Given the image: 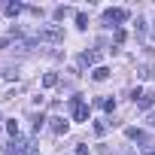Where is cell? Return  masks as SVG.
I'll return each mask as SVG.
<instances>
[{"label":"cell","instance_id":"cell-1","mask_svg":"<svg viewBox=\"0 0 155 155\" xmlns=\"http://www.w3.org/2000/svg\"><path fill=\"white\" fill-rule=\"evenodd\" d=\"M6 155H40V149L25 137H12L9 146H6Z\"/></svg>","mask_w":155,"mask_h":155},{"label":"cell","instance_id":"cell-2","mask_svg":"<svg viewBox=\"0 0 155 155\" xmlns=\"http://www.w3.org/2000/svg\"><path fill=\"white\" fill-rule=\"evenodd\" d=\"M70 110H73V122H85L88 119V104L82 101V94L70 97Z\"/></svg>","mask_w":155,"mask_h":155},{"label":"cell","instance_id":"cell-3","mask_svg":"<svg viewBox=\"0 0 155 155\" xmlns=\"http://www.w3.org/2000/svg\"><path fill=\"white\" fill-rule=\"evenodd\" d=\"M37 37L46 40V43H61V40H64V31H61L58 25H46V28L37 31Z\"/></svg>","mask_w":155,"mask_h":155},{"label":"cell","instance_id":"cell-4","mask_svg":"<svg viewBox=\"0 0 155 155\" xmlns=\"http://www.w3.org/2000/svg\"><path fill=\"white\" fill-rule=\"evenodd\" d=\"M104 18H107L110 25H122V21H128V9H122V6L113 9V6H110V9L104 12Z\"/></svg>","mask_w":155,"mask_h":155},{"label":"cell","instance_id":"cell-5","mask_svg":"<svg viewBox=\"0 0 155 155\" xmlns=\"http://www.w3.org/2000/svg\"><path fill=\"white\" fill-rule=\"evenodd\" d=\"M125 137L128 140H137V143H149V137H146V131H140V128H125Z\"/></svg>","mask_w":155,"mask_h":155},{"label":"cell","instance_id":"cell-6","mask_svg":"<svg viewBox=\"0 0 155 155\" xmlns=\"http://www.w3.org/2000/svg\"><path fill=\"white\" fill-rule=\"evenodd\" d=\"M97 61H101V52H94V49L91 52H82V58H79V64H88V67H94Z\"/></svg>","mask_w":155,"mask_h":155},{"label":"cell","instance_id":"cell-7","mask_svg":"<svg viewBox=\"0 0 155 155\" xmlns=\"http://www.w3.org/2000/svg\"><path fill=\"white\" fill-rule=\"evenodd\" d=\"M49 122H52V131H55V134H67V128H70V125H67L61 116H52Z\"/></svg>","mask_w":155,"mask_h":155},{"label":"cell","instance_id":"cell-8","mask_svg":"<svg viewBox=\"0 0 155 155\" xmlns=\"http://www.w3.org/2000/svg\"><path fill=\"white\" fill-rule=\"evenodd\" d=\"M21 9H25V6H21V3H15V0H9V3H3V12H6L9 18H15V15H18Z\"/></svg>","mask_w":155,"mask_h":155},{"label":"cell","instance_id":"cell-9","mask_svg":"<svg viewBox=\"0 0 155 155\" xmlns=\"http://www.w3.org/2000/svg\"><path fill=\"white\" fill-rule=\"evenodd\" d=\"M137 107H140V110H152V107H155V94H152V91H146V94L137 101Z\"/></svg>","mask_w":155,"mask_h":155},{"label":"cell","instance_id":"cell-10","mask_svg":"<svg viewBox=\"0 0 155 155\" xmlns=\"http://www.w3.org/2000/svg\"><path fill=\"white\" fill-rule=\"evenodd\" d=\"M91 79H94V82L110 79V67H94V70H91Z\"/></svg>","mask_w":155,"mask_h":155},{"label":"cell","instance_id":"cell-11","mask_svg":"<svg viewBox=\"0 0 155 155\" xmlns=\"http://www.w3.org/2000/svg\"><path fill=\"white\" fill-rule=\"evenodd\" d=\"M76 28H79V31L88 28V15H85V12H76Z\"/></svg>","mask_w":155,"mask_h":155},{"label":"cell","instance_id":"cell-12","mask_svg":"<svg viewBox=\"0 0 155 155\" xmlns=\"http://www.w3.org/2000/svg\"><path fill=\"white\" fill-rule=\"evenodd\" d=\"M43 85H46V88H55V85H58V76H55V73H46V76H43Z\"/></svg>","mask_w":155,"mask_h":155},{"label":"cell","instance_id":"cell-13","mask_svg":"<svg viewBox=\"0 0 155 155\" xmlns=\"http://www.w3.org/2000/svg\"><path fill=\"white\" fill-rule=\"evenodd\" d=\"M6 131H9V137H18V122L9 119V122H6Z\"/></svg>","mask_w":155,"mask_h":155},{"label":"cell","instance_id":"cell-14","mask_svg":"<svg viewBox=\"0 0 155 155\" xmlns=\"http://www.w3.org/2000/svg\"><path fill=\"white\" fill-rule=\"evenodd\" d=\"M94 134L104 137V134H107V122H94Z\"/></svg>","mask_w":155,"mask_h":155},{"label":"cell","instance_id":"cell-15","mask_svg":"<svg viewBox=\"0 0 155 155\" xmlns=\"http://www.w3.org/2000/svg\"><path fill=\"white\" fill-rule=\"evenodd\" d=\"M143 155H155V140H149V143L143 146Z\"/></svg>","mask_w":155,"mask_h":155},{"label":"cell","instance_id":"cell-16","mask_svg":"<svg viewBox=\"0 0 155 155\" xmlns=\"http://www.w3.org/2000/svg\"><path fill=\"white\" fill-rule=\"evenodd\" d=\"M67 12H70V9H67V6H58V9H55V18H58V21H61V18H64V15H67Z\"/></svg>","mask_w":155,"mask_h":155},{"label":"cell","instance_id":"cell-17","mask_svg":"<svg viewBox=\"0 0 155 155\" xmlns=\"http://www.w3.org/2000/svg\"><path fill=\"white\" fill-rule=\"evenodd\" d=\"M73 155H88V146H85V143H79V146H76V152H73Z\"/></svg>","mask_w":155,"mask_h":155},{"label":"cell","instance_id":"cell-18","mask_svg":"<svg viewBox=\"0 0 155 155\" xmlns=\"http://www.w3.org/2000/svg\"><path fill=\"white\" fill-rule=\"evenodd\" d=\"M122 43H125V31L119 28V31H116V46H122Z\"/></svg>","mask_w":155,"mask_h":155},{"label":"cell","instance_id":"cell-19","mask_svg":"<svg viewBox=\"0 0 155 155\" xmlns=\"http://www.w3.org/2000/svg\"><path fill=\"white\" fill-rule=\"evenodd\" d=\"M146 122H149V125L155 128V113H149V119H146Z\"/></svg>","mask_w":155,"mask_h":155},{"label":"cell","instance_id":"cell-20","mask_svg":"<svg viewBox=\"0 0 155 155\" xmlns=\"http://www.w3.org/2000/svg\"><path fill=\"white\" fill-rule=\"evenodd\" d=\"M152 37H155V31H152Z\"/></svg>","mask_w":155,"mask_h":155},{"label":"cell","instance_id":"cell-21","mask_svg":"<svg viewBox=\"0 0 155 155\" xmlns=\"http://www.w3.org/2000/svg\"><path fill=\"white\" fill-rule=\"evenodd\" d=\"M128 155H131V152H128Z\"/></svg>","mask_w":155,"mask_h":155}]
</instances>
